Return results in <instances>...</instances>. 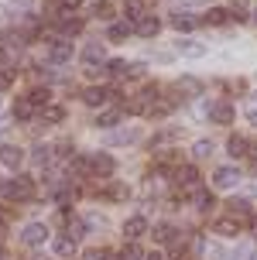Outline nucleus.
Returning a JSON list of instances; mask_svg holds the SVG:
<instances>
[{"label": "nucleus", "mask_w": 257, "mask_h": 260, "mask_svg": "<svg viewBox=\"0 0 257 260\" xmlns=\"http://www.w3.org/2000/svg\"><path fill=\"white\" fill-rule=\"evenodd\" d=\"M254 21H257V7H254Z\"/></svg>", "instance_id": "obj_44"}, {"label": "nucleus", "mask_w": 257, "mask_h": 260, "mask_svg": "<svg viewBox=\"0 0 257 260\" xmlns=\"http://www.w3.org/2000/svg\"><path fill=\"white\" fill-rule=\"evenodd\" d=\"M35 117V103L27 100V96H21L17 103H14V120H31Z\"/></svg>", "instance_id": "obj_20"}, {"label": "nucleus", "mask_w": 257, "mask_h": 260, "mask_svg": "<svg viewBox=\"0 0 257 260\" xmlns=\"http://www.w3.org/2000/svg\"><path fill=\"white\" fill-rule=\"evenodd\" d=\"M55 253L59 257H76V240L72 236H59L55 240Z\"/></svg>", "instance_id": "obj_22"}, {"label": "nucleus", "mask_w": 257, "mask_h": 260, "mask_svg": "<svg viewBox=\"0 0 257 260\" xmlns=\"http://www.w3.org/2000/svg\"><path fill=\"white\" fill-rule=\"evenodd\" d=\"M106 195L120 202V199H127V195H130V188H124V185H113V188H110V192H106Z\"/></svg>", "instance_id": "obj_36"}, {"label": "nucleus", "mask_w": 257, "mask_h": 260, "mask_svg": "<svg viewBox=\"0 0 257 260\" xmlns=\"http://www.w3.org/2000/svg\"><path fill=\"white\" fill-rule=\"evenodd\" d=\"M158 31H161V21L158 17H137V35L141 38H154Z\"/></svg>", "instance_id": "obj_12"}, {"label": "nucleus", "mask_w": 257, "mask_h": 260, "mask_svg": "<svg viewBox=\"0 0 257 260\" xmlns=\"http://www.w3.org/2000/svg\"><path fill=\"white\" fill-rule=\"evenodd\" d=\"M206 117L213 120V123H223L226 127V123H233V106L230 103H209L206 106Z\"/></svg>", "instance_id": "obj_7"}, {"label": "nucleus", "mask_w": 257, "mask_h": 260, "mask_svg": "<svg viewBox=\"0 0 257 260\" xmlns=\"http://www.w3.org/2000/svg\"><path fill=\"white\" fill-rule=\"evenodd\" d=\"M175 233H179V230H175L172 222H158L151 236H154V243H175Z\"/></svg>", "instance_id": "obj_15"}, {"label": "nucleus", "mask_w": 257, "mask_h": 260, "mask_svg": "<svg viewBox=\"0 0 257 260\" xmlns=\"http://www.w3.org/2000/svg\"><path fill=\"white\" fill-rule=\"evenodd\" d=\"M213 185H216V188H237V185H240V168H233V165L216 168L213 171Z\"/></svg>", "instance_id": "obj_4"}, {"label": "nucleus", "mask_w": 257, "mask_h": 260, "mask_svg": "<svg viewBox=\"0 0 257 260\" xmlns=\"http://www.w3.org/2000/svg\"><path fill=\"white\" fill-rule=\"evenodd\" d=\"M144 233H148V219H144V216H130V219L124 222V240H127V243H137Z\"/></svg>", "instance_id": "obj_6"}, {"label": "nucleus", "mask_w": 257, "mask_h": 260, "mask_svg": "<svg viewBox=\"0 0 257 260\" xmlns=\"http://www.w3.org/2000/svg\"><path fill=\"white\" fill-rule=\"evenodd\" d=\"M244 113H247V120H250V123L257 127V96H250V103H247V110H244Z\"/></svg>", "instance_id": "obj_35"}, {"label": "nucleus", "mask_w": 257, "mask_h": 260, "mask_svg": "<svg viewBox=\"0 0 257 260\" xmlns=\"http://www.w3.org/2000/svg\"><path fill=\"white\" fill-rule=\"evenodd\" d=\"M175 182L185 185V188H199V171H195L192 165H185V168L175 171Z\"/></svg>", "instance_id": "obj_10"}, {"label": "nucleus", "mask_w": 257, "mask_h": 260, "mask_svg": "<svg viewBox=\"0 0 257 260\" xmlns=\"http://www.w3.org/2000/svg\"><path fill=\"white\" fill-rule=\"evenodd\" d=\"M247 147H250V141L247 137H240V134H230V141H226V151H230L233 157H244Z\"/></svg>", "instance_id": "obj_18"}, {"label": "nucleus", "mask_w": 257, "mask_h": 260, "mask_svg": "<svg viewBox=\"0 0 257 260\" xmlns=\"http://www.w3.org/2000/svg\"><path fill=\"white\" fill-rule=\"evenodd\" d=\"M110 144H134V141H141V130L137 127H127V130H117V134H110L106 137Z\"/></svg>", "instance_id": "obj_16"}, {"label": "nucleus", "mask_w": 257, "mask_h": 260, "mask_svg": "<svg viewBox=\"0 0 257 260\" xmlns=\"http://www.w3.org/2000/svg\"><path fill=\"white\" fill-rule=\"evenodd\" d=\"M192 154H195V157H209V154H213V141H199V144L192 147Z\"/></svg>", "instance_id": "obj_34"}, {"label": "nucleus", "mask_w": 257, "mask_h": 260, "mask_svg": "<svg viewBox=\"0 0 257 260\" xmlns=\"http://www.w3.org/2000/svg\"><path fill=\"white\" fill-rule=\"evenodd\" d=\"M179 89H182V92H192V96H199V92H203V82H199L195 76H182V79H179Z\"/></svg>", "instance_id": "obj_27"}, {"label": "nucleus", "mask_w": 257, "mask_h": 260, "mask_svg": "<svg viewBox=\"0 0 257 260\" xmlns=\"http://www.w3.org/2000/svg\"><path fill=\"white\" fill-rule=\"evenodd\" d=\"M93 14H96L100 21H110V17H113V7H110L106 0H96V4H93Z\"/></svg>", "instance_id": "obj_31"}, {"label": "nucleus", "mask_w": 257, "mask_h": 260, "mask_svg": "<svg viewBox=\"0 0 257 260\" xmlns=\"http://www.w3.org/2000/svg\"><path fill=\"white\" fill-rule=\"evenodd\" d=\"M192 202L199 212H209V209L216 206V199H213V192L209 188H192Z\"/></svg>", "instance_id": "obj_11"}, {"label": "nucleus", "mask_w": 257, "mask_h": 260, "mask_svg": "<svg viewBox=\"0 0 257 260\" xmlns=\"http://www.w3.org/2000/svg\"><path fill=\"white\" fill-rule=\"evenodd\" d=\"M226 21H230V11H226V7H209V14H206V24H226Z\"/></svg>", "instance_id": "obj_25"}, {"label": "nucleus", "mask_w": 257, "mask_h": 260, "mask_svg": "<svg viewBox=\"0 0 257 260\" xmlns=\"http://www.w3.org/2000/svg\"><path fill=\"white\" fill-rule=\"evenodd\" d=\"M113 168H117V161L110 154H93L90 157V175H103V178H106V175H113Z\"/></svg>", "instance_id": "obj_8"}, {"label": "nucleus", "mask_w": 257, "mask_h": 260, "mask_svg": "<svg viewBox=\"0 0 257 260\" xmlns=\"http://www.w3.org/2000/svg\"><path fill=\"white\" fill-rule=\"evenodd\" d=\"M130 31H134V24H130V21H117V24H110L106 38H110V41H124V38L130 35Z\"/></svg>", "instance_id": "obj_21"}, {"label": "nucleus", "mask_w": 257, "mask_h": 260, "mask_svg": "<svg viewBox=\"0 0 257 260\" xmlns=\"http://www.w3.org/2000/svg\"><path fill=\"white\" fill-rule=\"evenodd\" d=\"M120 117H124V110H103L100 117H96V123H93V127L110 130V127H117V123H120Z\"/></svg>", "instance_id": "obj_13"}, {"label": "nucleus", "mask_w": 257, "mask_h": 260, "mask_svg": "<svg viewBox=\"0 0 257 260\" xmlns=\"http://www.w3.org/2000/svg\"><path fill=\"white\" fill-rule=\"evenodd\" d=\"M254 151H257V144H254Z\"/></svg>", "instance_id": "obj_47"}, {"label": "nucleus", "mask_w": 257, "mask_h": 260, "mask_svg": "<svg viewBox=\"0 0 257 260\" xmlns=\"http://www.w3.org/2000/svg\"><path fill=\"white\" fill-rule=\"evenodd\" d=\"M45 240H48V226L45 222H27L21 230V243L24 247H45Z\"/></svg>", "instance_id": "obj_2"}, {"label": "nucleus", "mask_w": 257, "mask_h": 260, "mask_svg": "<svg viewBox=\"0 0 257 260\" xmlns=\"http://www.w3.org/2000/svg\"><path fill=\"white\" fill-rule=\"evenodd\" d=\"M7 130H11V120H7V117H0V134H7Z\"/></svg>", "instance_id": "obj_41"}, {"label": "nucleus", "mask_w": 257, "mask_h": 260, "mask_svg": "<svg viewBox=\"0 0 257 260\" xmlns=\"http://www.w3.org/2000/svg\"><path fill=\"white\" fill-rule=\"evenodd\" d=\"M7 65H11V55H7V48L0 45V69H7Z\"/></svg>", "instance_id": "obj_38"}, {"label": "nucleus", "mask_w": 257, "mask_h": 260, "mask_svg": "<svg viewBox=\"0 0 257 260\" xmlns=\"http://www.w3.org/2000/svg\"><path fill=\"white\" fill-rule=\"evenodd\" d=\"M31 161H35V165H48V161H51V147L38 144V147H35V154H31Z\"/></svg>", "instance_id": "obj_32"}, {"label": "nucleus", "mask_w": 257, "mask_h": 260, "mask_svg": "<svg viewBox=\"0 0 257 260\" xmlns=\"http://www.w3.org/2000/svg\"><path fill=\"white\" fill-rule=\"evenodd\" d=\"M110 96H117L113 89H103V86H90V89L82 92V103L86 106H106L110 103Z\"/></svg>", "instance_id": "obj_9"}, {"label": "nucleus", "mask_w": 257, "mask_h": 260, "mask_svg": "<svg viewBox=\"0 0 257 260\" xmlns=\"http://www.w3.org/2000/svg\"><path fill=\"white\" fill-rule=\"evenodd\" d=\"M79 31H82V21H79V17H65L62 21V35L65 38H72V35H79Z\"/></svg>", "instance_id": "obj_30"}, {"label": "nucleus", "mask_w": 257, "mask_h": 260, "mask_svg": "<svg viewBox=\"0 0 257 260\" xmlns=\"http://www.w3.org/2000/svg\"><path fill=\"white\" fill-rule=\"evenodd\" d=\"M27 100H31L35 106H48V100H51L48 86H45V89H41V86H38V89H31V92H27Z\"/></svg>", "instance_id": "obj_29"}, {"label": "nucleus", "mask_w": 257, "mask_h": 260, "mask_svg": "<svg viewBox=\"0 0 257 260\" xmlns=\"http://www.w3.org/2000/svg\"><path fill=\"white\" fill-rule=\"evenodd\" d=\"M120 260H144V250L137 247V243H127L124 253H120Z\"/></svg>", "instance_id": "obj_33"}, {"label": "nucleus", "mask_w": 257, "mask_h": 260, "mask_svg": "<svg viewBox=\"0 0 257 260\" xmlns=\"http://www.w3.org/2000/svg\"><path fill=\"white\" fill-rule=\"evenodd\" d=\"M226 206H230V216H233V219H247V216H250V212H254V209H250V202H247V199H230V202H226Z\"/></svg>", "instance_id": "obj_19"}, {"label": "nucleus", "mask_w": 257, "mask_h": 260, "mask_svg": "<svg viewBox=\"0 0 257 260\" xmlns=\"http://www.w3.org/2000/svg\"><path fill=\"white\" fill-rule=\"evenodd\" d=\"M124 14H127L130 21L134 17H144V0H124Z\"/></svg>", "instance_id": "obj_28"}, {"label": "nucleus", "mask_w": 257, "mask_h": 260, "mask_svg": "<svg viewBox=\"0 0 257 260\" xmlns=\"http://www.w3.org/2000/svg\"><path fill=\"white\" fill-rule=\"evenodd\" d=\"M172 27H175V31H192L195 27V17H189V14H172Z\"/></svg>", "instance_id": "obj_26"}, {"label": "nucleus", "mask_w": 257, "mask_h": 260, "mask_svg": "<svg viewBox=\"0 0 257 260\" xmlns=\"http://www.w3.org/2000/svg\"><path fill=\"white\" fill-rule=\"evenodd\" d=\"M213 233H219V236H237V233H240V222L233 219V216H230V219H216V222H213Z\"/></svg>", "instance_id": "obj_17"}, {"label": "nucleus", "mask_w": 257, "mask_h": 260, "mask_svg": "<svg viewBox=\"0 0 257 260\" xmlns=\"http://www.w3.org/2000/svg\"><path fill=\"white\" fill-rule=\"evenodd\" d=\"M247 219H250V230H254V236H257V212H250Z\"/></svg>", "instance_id": "obj_42"}, {"label": "nucleus", "mask_w": 257, "mask_h": 260, "mask_svg": "<svg viewBox=\"0 0 257 260\" xmlns=\"http://www.w3.org/2000/svg\"><path fill=\"white\" fill-rule=\"evenodd\" d=\"M79 4H82V0H62V7H65V11H76Z\"/></svg>", "instance_id": "obj_40"}, {"label": "nucleus", "mask_w": 257, "mask_h": 260, "mask_svg": "<svg viewBox=\"0 0 257 260\" xmlns=\"http://www.w3.org/2000/svg\"><path fill=\"white\" fill-rule=\"evenodd\" d=\"M41 120H48V123H62L65 110H62V106H55V103H48V106H41Z\"/></svg>", "instance_id": "obj_23"}, {"label": "nucleus", "mask_w": 257, "mask_h": 260, "mask_svg": "<svg viewBox=\"0 0 257 260\" xmlns=\"http://www.w3.org/2000/svg\"><path fill=\"white\" fill-rule=\"evenodd\" d=\"M4 199H11V202H31L35 199V182L27 178V175H17V178H11V182L4 185Z\"/></svg>", "instance_id": "obj_1"}, {"label": "nucleus", "mask_w": 257, "mask_h": 260, "mask_svg": "<svg viewBox=\"0 0 257 260\" xmlns=\"http://www.w3.org/2000/svg\"><path fill=\"white\" fill-rule=\"evenodd\" d=\"M144 260H165L161 253H144Z\"/></svg>", "instance_id": "obj_43"}, {"label": "nucleus", "mask_w": 257, "mask_h": 260, "mask_svg": "<svg viewBox=\"0 0 257 260\" xmlns=\"http://www.w3.org/2000/svg\"><path fill=\"white\" fill-rule=\"evenodd\" d=\"M0 14H4V7H0Z\"/></svg>", "instance_id": "obj_46"}, {"label": "nucleus", "mask_w": 257, "mask_h": 260, "mask_svg": "<svg viewBox=\"0 0 257 260\" xmlns=\"http://www.w3.org/2000/svg\"><path fill=\"white\" fill-rule=\"evenodd\" d=\"M48 62H51V65H65V62H72V41H69V38H55V41H51V48H48Z\"/></svg>", "instance_id": "obj_3"}, {"label": "nucleus", "mask_w": 257, "mask_h": 260, "mask_svg": "<svg viewBox=\"0 0 257 260\" xmlns=\"http://www.w3.org/2000/svg\"><path fill=\"white\" fill-rule=\"evenodd\" d=\"M0 165L11 168V171H17L21 165H24V151L14 147V144H4V147H0Z\"/></svg>", "instance_id": "obj_5"}, {"label": "nucleus", "mask_w": 257, "mask_h": 260, "mask_svg": "<svg viewBox=\"0 0 257 260\" xmlns=\"http://www.w3.org/2000/svg\"><path fill=\"white\" fill-rule=\"evenodd\" d=\"M0 192H4V182H0Z\"/></svg>", "instance_id": "obj_45"}, {"label": "nucleus", "mask_w": 257, "mask_h": 260, "mask_svg": "<svg viewBox=\"0 0 257 260\" xmlns=\"http://www.w3.org/2000/svg\"><path fill=\"white\" fill-rule=\"evenodd\" d=\"M82 58H86V62H90V65L103 62V45H100V41H90V45L82 48Z\"/></svg>", "instance_id": "obj_24"}, {"label": "nucleus", "mask_w": 257, "mask_h": 260, "mask_svg": "<svg viewBox=\"0 0 257 260\" xmlns=\"http://www.w3.org/2000/svg\"><path fill=\"white\" fill-rule=\"evenodd\" d=\"M203 4H209V0H182V7H203Z\"/></svg>", "instance_id": "obj_39"}, {"label": "nucleus", "mask_w": 257, "mask_h": 260, "mask_svg": "<svg viewBox=\"0 0 257 260\" xmlns=\"http://www.w3.org/2000/svg\"><path fill=\"white\" fill-rule=\"evenodd\" d=\"M11 7H14V11H31L35 0H11Z\"/></svg>", "instance_id": "obj_37"}, {"label": "nucleus", "mask_w": 257, "mask_h": 260, "mask_svg": "<svg viewBox=\"0 0 257 260\" xmlns=\"http://www.w3.org/2000/svg\"><path fill=\"white\" fill-rule=\"evenodd\" d=\"M175 48H179V55H185V58H203L206 55V45H199V41H179V45H175Z\"/></svg>", "instance_id": "obj_14"}]
</instances>
